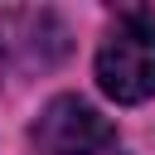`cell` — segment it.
I'll return each mask as SVG.
<instances>
[{
	"mask_svg": "<svg viewBox=\"0 0 155 155\" xmlns=\"http://www.w3.org/2000/svg\"><path fill=\"white\" fill-rule=\"evenodd\" d=\"M97 87L126 107L155 97V10H126L116 19L97 48Z\"/></svg>",
	"mask_w": 155,
	"mask_h": 155,
	"instance_id": "6da1fadb",
	"label": "cell"
},
{
	"mask_svg": "<svg viewBox=\"0 0 155 155\" xmlns=\"http://www.w3.org/2000/svg\"><path fill=\"white\" fill-rule=\"evenodd\" d=\"M68 48V29L53 10H5L0 15V53L19 68H48Z\"/></svg>",
	"mask_w": 155,
	"mask_h": 155,
	"instance_id": "3957f363",
	"label": "cell"
},
{
	"mask_svg": "<svg viewBox=\"0 0 155 155\" xmlns=\"http://www.w3.org/2000/svg\"><path fill=\"white\" fill-rule=\"evenodd\" d=\"M34 150L39 155H121V140L111 121L87 107L82 97H53L34 121Z\"/></svg>",
	"mask_w": 155,
	"mask_h": 155,
	"instance_id": "7a4b0ae2",
	"label": "cell"
}]
</instances>
